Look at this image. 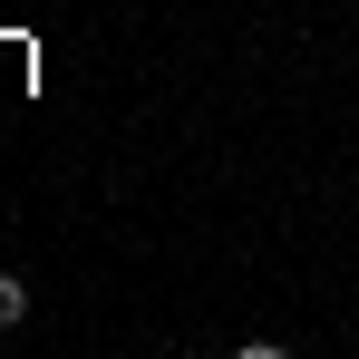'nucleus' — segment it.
<instances>
[{
  "instance_id": "1",
  "label": "nucleus",
  "mask_w": 359,
  "mask_h": 359,
  "mask_svg": "<svg viewBox=\"0 0 359 359\" xmlns=\"http://www.w3.org/2000/svg\"><path fill=\"white\" fill-rule=\"evenodd\" d=\"M20 320H29V282H20V272H0V330H20Z\"/></svg>"
}]
</instances>
